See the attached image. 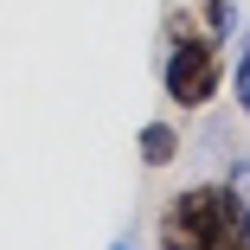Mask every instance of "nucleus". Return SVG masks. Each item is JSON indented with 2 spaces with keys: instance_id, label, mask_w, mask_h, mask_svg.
Wrapping results in <instances>:
<instances>
[{
  "instance_id": "obj_3",
  "label": "nucleus",
  "mask_w": 250,
  "mask_h": 250,
  "mask_svg": "<svg viewBox=\"0 0 250 250\" xmlns=\"http://www.w3.org/2000/svg\"><path fill=\"white\" fill-rule=\"evenodd\" d=\"M180 154V128L173 122H147L141 128V167H173Z\"/></svg>"
},
{
  "instance_id": "obj_5",
  "label": "nucleus",
  "mask_w": 250,
  "mask_h": 250,
  "mask_svg": "<svg viewBox=\"0 0 250 250\" xmlns=\"http://www.w3.org/2000/svg\"><path fill=\"white\" fill-rule=\"evenodd\" d=\"M237 109L250 116V39L237 45Z\"/></svg>"
},
{
  "instance_id": "obj_1",
  "label": "nucleus",
  "mask_w": 250,
  "mask_h": 250,
  "mask_svg": "<svg viewBox=\"0 0 250 250\" xmlns=\"http://www.w3.org/2000/svg\"><path fill=\"white\" fill-rule=\"evenodd\" d=\"M154 237L161 250H250V212L237 206V192L225 180H206L167 199Z\"/></svg>"
},
{
  "instance_id": "obj_4",
  "label": "nucleus",
  "mask_w": 250,
  "mask_h": 250,
  "mask_svg": "<svg viewBox=\"0 0 250 250\" xmlns=\"http://www.w3.org/2000/svg\"><path fill=\"white\" fill-rule=\"evenodd\" d=\"M199 13H206V32L212 39H231V26H237L231 20V0H199Z\"/></svg>"
},
{
  "instance_id": "obj_7",
  "label": "nucleus",
  "mask_w": 250,
  "mask_h": 250,
  "mask_svg": "<svg viewBox=\"0 0 250 250\" xmlns=\"http://www.w3.org/2000/svg\"><path fill=\"white\" fill-rule=\"evenodd\" d=\"M122 250H128V244H122Z\"/></svg>"
},
{
  "instance_id": "obj_2",
  "label": "nucleus",
  "mask_w": 250,
  "mask_h": 250,
  "mask_svg": "<svg viewBox=\"0 0 250 250\" xmlns=\"http://www.w3.org/2000/svg\"><path fill=\"white\" fill-rule=\"evenodd\" d=\"M225 39H212L206 26H192L186 13H173L167 26V58H161V90L173 109H206L225 90Z\"/></svg>"
},
{
  "instance_id": "obj_6",
  "label": "nucleus",
  "mask_w": 250,
  "mask_h": 250,
  "mask_svg": "<svg viewBox=\"0 0 250 250\" xmlns=\"http://www.w3.org/2000/svg\"><path fill=\"white\" fill-rule=\"evenodd\" d=\"M225 186H231V192H237V206H244V212H250V161H237V167H231V173H225Z\"/></svg>"
}]
</instances>
